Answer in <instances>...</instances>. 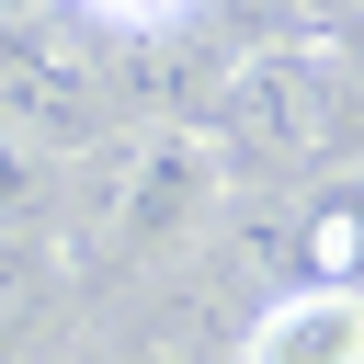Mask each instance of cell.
Listing matches in <instances>:
<instances>
[{
    "label": "cell",
    "instance_id": "6da1fadb",
    "mask_svg": "<svg viewBox=\"0 0 364 364\" xmlns=\"http://www.w3.org/2000/svg\"><path fill=\"white\" fill-rule=\"evenodd\" d=\"M239 364H364V284H341V273L284 284L239 330Z\"/></svg>",
    "mask_w": 364,
    "mask_h": 364
},
{
    "label": "cell",
    "instance_id": "7a4b0ae2",
    "mask_svg": "<svg viewBox=\"0 0 364 364\" xmlns=\"http://www.w3.org/2000/svg\"><path fill=\"white\" fill-rule=\"evenodd\" d=\"M0 125H46V136L91 125V68H80V46H57L46 23H11V34H0Z\"/></svg>",
    "mask_w": 364,
    "mask_h": 364
},
{
    "label": "cell",
    "instance_id": "3957f363",
    "mask_svg": "<svg viewBox=\"0 0 364 364\" xmlns=\"http://www.w3.org/2000/svg\"><path fill=\"white\" fill-rule=\"evenodd\" d=\"M80 23H114V34H148V23H182L193 0H68Z\"/></svg>",
    "mask_w": 364,
    "mask_h": 364
}]
</instances>
